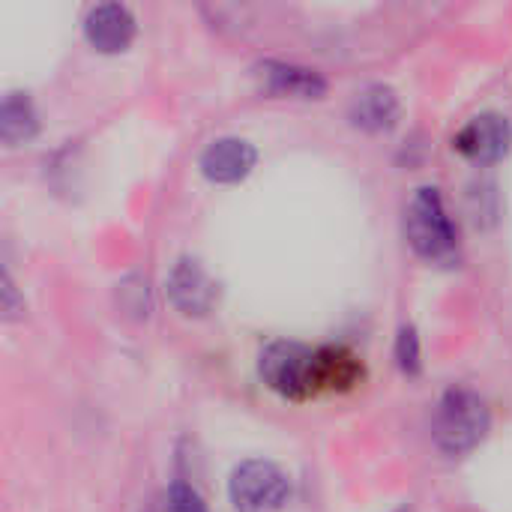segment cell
<instances>
[{"instance_id":"obj_10","label":"cell","mask_w":512,"mask_h":512,"mask_svg":"<svg viewBox=\"0 0 512 512\" xmlns=\"http://www.w3.org/2000/svg\"><path fill=\"white\" fill-rule=\"evenodd\" d=\"M354 126L366 129V132H381L390 129L399 117V99L390 87L384 84H372L366 90H360L348 108Z\"/></svg>"},{"instance_id":"obj_11","label":"cell","mask_w":512,"mask_h":512,"mask_svg":"<svg viewBox=\"0 0 512 512\" xmlns=\"http://www.w3.org/2000/svg\"><path fill=\"white\" fill-rule=\"evenodd\" d=\"M39 129L33 102L27 93H6L3 96V108H0V135L9 147L30 141Z\"/></svg>"},{"instance_id":"obj_1","label":"cell","mask_w":512,"mask_h":512,"mask_svg":"<svg viewBox=\"0 0 512 512\" xmlns=\"http://www.w3.org/2000/svg\"><path fill=\"white\" fill-rule=\"evenodd\" d=\"M489 426H492V417H489L486 402L468 387H453L438 402V411L432 420V438L444 453L462 456L489 435Z\"/></svg>"},{"instance_id":"obj_4","label":"cell","mask_w":512,"mask_h":512,"mask_svg":"<svg viewBox=\"0 0 512 512\" xmlns=\"http://www.w3.org/2000/svg\"><path fill=\"white\" fill-rule=\"evenodd\" d=\"M228 495L240 512H273L288 501L291 483L273 462L249 459L234 468Z\"/></svg>"},{"instance_id":"obj_6","label":"cell","mask_w":512,"mask_h":512,"mask_svg":"<svg viewBox=\"0 0 512 512\" xmlns=\"http://www.w3.org/2000/svg\"><path fill=\"white\" fill-rule=\"evenodd\" d=\"M168 300L183 315H207L216 303V285L195 258H180L168 273Z\"/></svg>"},{"instance_id":"obj_13","label":"cell","mask_w":512,"mask_h":512,"mask_svg":"<svg viewBox=\"0 0 512 512\" xmlns=\"http://www.w3.org/2000/svg\"><path fill=\"white\" fill-rule=\"evenodd\" d=\"M165 512H207V504L192 486L174 483L165 495Z\"/></svg>"},{"instance_id":"obj_5","label":"cell","mask_w":512,"mask_h":512,"mask_svg":"<svg viewBox=\"0 0 512 512\" xmlns=\"http://www.w3.org/2000/svg\"><path fill=\"white\" fill-rule=\"evenodd\" d=\"M456 150L474 162H498L510 153L512 126L504 114L486 111L471 117L453 138Z\"/></svg>"},{"instance_id":"obj_12","label":"cell","mask_w":512,"mask_h":512,"mask_svg":"<svg viewBox=\"0 0 512 512\" xmlns=\"http://www.w3.org/2000/svg\"><path fill=\"white\" fill-rule=\"evenodd\" d=\"M321 375H324V390H348L360 381L363 366L345 348H321Z\"/></svg>"},{"instance_id":"obj_3","label":"cell","mask_w":512,"mask_h":512,"mask_svg":"<svg viewBox=\"0 0 512 512\" xmlns=\"http://www.w3.org/2000/svg\"><path fill=\"white\" fill-rule=\"evenodd\" d=\"M405 234L414 252L429 261H447L456 252V228L438 189L423 186L414 192L405 210Z\"/></svg>"},{"instance_id":"obj_7","label":"cell","mask_w":512,"mask_h":512,"mask_svg":"<svg viewBox=\"0 0 512 512\" xmlns=\"http://www.w3.org/2000/svg\"><path fill=\"white\" fill-rule=\"evenodd\" d=\"M84 33L93 48L114 54L135 39V15L123 3H99L84 18Z\"/></svg>"},{"instance_id":"obj_15","label":"cell","mask_w":512,"mask_h":512,"mask_svg":"<svg viewBox=\"0 0 512 512\" xmlns=\"http://www.w3.org/2000/svg\"><path fill=\"white\" fill-rule=\"evenodd\" d=\"M3 294H6V315H15V285L9 276H3Z\"/></svg>"},{"instance_id":"obj_14","label":"cell","mask_w":512,"mask_h":512,"mask_svg":"<svg viewBox=\"0 0 512 512\" xmlns=\"http://www.w3.org/2000/svg\"><path fill=\"white\" fill-rule=\"evenodd\" d=\"M396 360L405 372H420V339L411 327H405L399 333V342H396Z\"/></svg>"},{"instance_id":"obj_2","label":"cell","mask_w":512,"mask_h":512,"mask_svg":"<svg viewBox=\"0 0 512 512\" xmlns=\"http://www.w3.org/2000/svg\"><path fill=\"white\" fill-rule=\"evenodd\" d=\"M258 372L264 384L285 399H312L324 390L321 351L297 342H273L264 348Z\"/></svg>"},{"instance_id":"obj_9","label":"cell","mask_w":512,"mask_h":512,"mask_svg":"<svg viewBox=\"0 0 512 512\" xmlns=\"http://www.w3.org/2000/svg\"><path fill=\"white\" fill-rule=\"evenodd\" d=\"M258 75L267 84V90H273V93H291V96L318 99L327 90V81L321 78V72L306 69V66H294V63L267 60V63L258 66Z\"/></svg>"},{"instance_id":"obj_8","label":"cell","mask_w":512,"mask_h":512,"mask_svg":"<svg viewBox=\"0 0 512 512\" xmlns=\"http://www.w3.org/2000/svg\"><path fill=\"white\" fill-rule=\"evenodd\" d=\"M255 147L243 138H219L201 153V171L213 183H234L243 180L255 168Z\"/></svg>"}]
</instances>
